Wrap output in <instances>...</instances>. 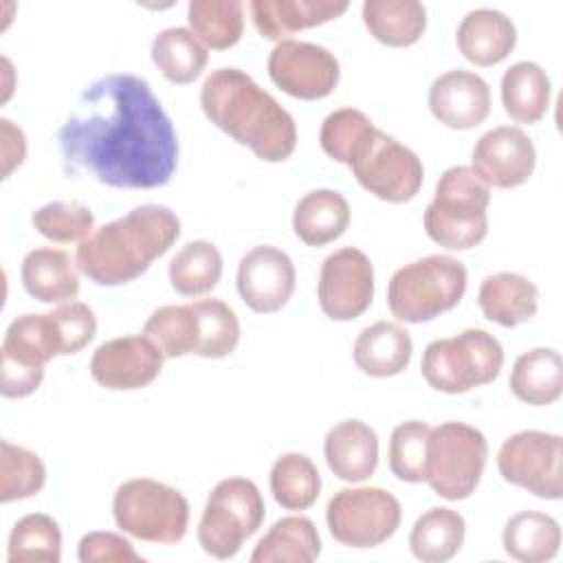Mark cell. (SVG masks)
Instances as JSON below:
<instances>
[{
	"instance_id": "1",
	"label": "cell",
	"mask_w": 563,
	"mask_h": 563,
	"mask_svg": "<svg viewBox=\"0 0 563 563\" xmlns=\"http://www.w3.org/2000/svg\"><path fill=\"white\" fill-rule=\"evenodd\" d=\"M64 163L117 189H154L178 165L174 123L150 84L130 73L92 81L57 132Z\"/></svg>"
},
{
	"instance_id": "2",
	"label": "cell",
	"mask_w": 563,
	"mask_h": 563,
	"mask_svg": "<svg viewBox=\"0 0 563 563\" xmlns=\"http://www.w3.org/2000/svg\"><path fill=\"white\" fill-rule=\"evenodd\" d=\"M205 117L266 163H282L297 147L292 114L240 68H216L200 88Z\"/></svg>"
},
{
	"instance_id": "3",
	"label": "cell",
	"mask_w": 563,
	"mask_h": 563,
	"mask_svg": "<svg viewBox=\"0 0 563 563\" xmlns=\"http://www.w3.org/2000/svg\"><path fill=\"white\" fill-rule=\"evenodd\" d=\"M180 235L178 216L165 205H141L97 227L79 242V271L99 286H121L141 277Z\"/></svg>"
},
{
	"instance_id": "4",
	"label": "cell",
	"mask_w": 563,
	"mask_h": 563,
	"mask_svg": "<svg viewBox=\"0 0 563 563\" xmlns=\"http://www.w3.org/2000/svg\"><path fill=\"white\" fill-rule=\"evenodd\" d=\"M488 202L490 187L471 165L449 167L440 176L433 200L424 209V231L444 249H473L488 233Z\"/></svg>"
},
{
	"instance_id": "5",
	"label": "cell",
	"mask_w": 563,
	"mask_h": 563,
	"mask_svg": "<svg viewBox=\"0 0 563 563\" xmlns=\"http://www.w3.org/2000/svg\"><path fill=\"white\" fill-rule=\"evenodd\" d=\"M466 268L449 255H427L400 266L387 286V306L398 321L424 323L455 308L466 292Z\"/></svg>"
},
{
	"instance_id": "6",
	"label": "cell",
	"mask_w": 563,
	"mask_h": 563,
	"mask_svg": "<svg viewBox=\"0 0 563 563\" xmlns=\"http://www.w3.org/2000/svg\"><path fill=\"white\" fill-rule=\"evenodd\" d=\"M504 367V347L486 330L466 328L455 336L431 341L420 361L429 387L444 394H464L493 383Z\"/></svg>"
},
{
	"instance_id": "7",
	"label": "cell",
	"mask_w": 563,
	"mask_h": 563,
	"mask_svg": "<svg viewBox=\"0 0 563 563\" xmlns=\"http://www.w3.org/2000/svg\"><path fill=\"white\" fill-rule=\"evenodd\" d=\"M117 526L150 543H178L189 528V501L180 490L150 477L123 482L112 499Z\"/></svg>"
},
{
	"instance_id": "8",
	"label": "cell",
	"mask_w": 563,
	"mask_h": 563,
	"mask_svg": "<svg viewBox=\"0 0 563 563\" xmlns=\"http://www.w3.org/2000/svg\"><path fill=\"white\" fill-rule=\"evenodd\" d=\"M488 442L466 422H442L427 438L424 482L449 501L466 499L479 486L486 468Z\"/></svg>"
},
{
	"instance_id": "9",
	"label": "cell",
	"mask_w": 563,
	"mask_h": 563,
	"mask_svg": "<svg viewBox=\"0 0 563 563\" xmlns=\"http://www.w3.org/2000/svg\"><path fill=\"white\" fill-rule=\"evenodd\" d=\"M264 515L260 488L246 477H227L207 497L198 543L213 559H233L242 543L260 530Z\"/></svg>"
},
{
	"instance_id": "10",
	"label": "cell",
	"mask_w": 563,
	"mask_h": 563,
	"mask_svg": "<svg viewBox=\"0 0 563 563\" xmlns=\"http://www.w3.org/2000/svg\"><path fill=\"white\" fill-rule=\"evenodd\" d=\"M347 167L365 191L396 205L411 200L424 180L418 154L378 128L363 136Z\"/></svg>"
},
{
	"instance_id": "11",
	"label": "cell",
	"mask_w": 563,
	"mask_h": 563,
	"mask_svg": "<svg viewBox=\"0 0 563 563\" xmlns=\"http://www.w3.org/2000/svg\"><path fill=\"white\" fill-rule=\"evenodd\" d=\"M400 501L385 488L358 486L334 493L325 508L328 530L341 545L376 548L400 526Z\"/></svg>"
},
{
	"instance_id": "12",
	"label": "cell",
	"mask_w": 563,
	"mask_h": 563,
	"mask_svg": "<svg viewBox=\"0 0 563 563\" xmlns=\"http://www.w3.org/2000/svg\"><path fill=\"white\" fill-rule=\"evenodd\" d=\"M497 468L515 484L541 499L563 495V438L545 431L512 433L497 451Z\"/></svg>"
},
{
	"instance_id": "13",
	"label": "cell",
	"mask_w": 563,
	"mask_h": 563,
	"mask_svg": "<svg viewBox=\"0 0 563 563\" xmlns=\"http://www.w3.org/2000/svg\"><path fill=\"white\" fill-rule=\"evenodd\" d=\"M319 308L332 321H352L361 317L374 299V266L369 257L354 246L330 253L319 271Z\"/></svg>"
},
{
	"instance_id": "14",
	"label": "cell",
	"mask_w": 563,
	"mask_h": 563,
	"mask_svg": "<svg viewBox=\"0 0 563 563\" xmlns=\"http://www.w3.org/2000/svg\"><path fill=\"white\" fill-rule=\"evenodd\" d=\"M268 75L286 95L303 101L328 97L341 77L334 53L312 42L284 40L268 55Z\"/></svg>"
},
{
	"instance_id": "15",
	"label": "cell",
	"mask_w": 563,
	"mask_h": 563,
	"mask_svg": "<svg viewBox=\"0 0 563 563\" xmlns=\"http://www.w3.org/2000/svg\"><path fill=\"white\" fill-rule=\"evenodd\" d=\"M537 165L532 139L517 125H499L484 132L473 147V172L495 189H515L523 185Z\"/></svg>"
},
{
	"instance_id": "16",
	"label": "cell",
	"mask_w": 563,
	"mask_h": 563,
	"mask_svg": "<svg viewBox=\"0 0 563 563\" xmlns=\"http://www.w3.org/2000/svg\"><path fill=\"white\" fill-rule=\"evenodd\" d=\"M163 361V352L145 334L117 336L95 350L90 376L112 391L143 389L158 378Z\"/></svg>"
},
{
	"instance_id": "17",
	"label": "cell",
	"mask_w": 563,
	"mask_h": 563,
	"mask_svg": "<svg viewBox=\"0 0 563 563\" xmlns=\"http://www.w3.org/2000/svg\"><path fill=\"white\" fill-rule=\"evenodd\" d=\"M295 264L277 246L257 244L238 264V292L242 301L260 314L282 310L295 292Z\"/></svg>"
},
{
	"instance_id": "18",
	"label": "cell",
	"mask_w": 563,
	"mask_h": 563,
	"mask_svg": "<svg viewBox=\"0 0 563 563\" xmlns=\"http://www.w3.org/2000/svg\"><path fill=\"white\" fill-rule=\"evenodd\" d=\"M429 110L451 130L477 128L490 114V88L473 70H446L429 88Z\"/></svg>"
},
{
	"instance_id": "19",
	"label": "cell",
	"mask_w": 563,
	"mask_h": 563,
	"mask_svg": "<svg viewBox=\"0 0 563 563\" xmlns=\"http://www.w3.org/2000/svg\"><path fill=\"white\" fill-rule=\"evenodd\" d=\"M0 358L24 367L44 369L53 356H70L59 317L55 310L42 314H20L4 332Z\"/></svg>"
},
{
	"instance_id": "20",
	"label": "cell",
	"mask_w": 563,
	"mask_h": 563,
	"mask_svg": "<svg viewBox=\"0 0 563 563\" xmlns=\"http://www.w3.org/2000/svg\"><path fill=\"white\" fill-rule=\"evenodd\" d=\"M347 7V0H253L249 4L260 35L277 42L288 40L297 31L336 20Z\"/></svg>"
},
{
	"instance_id": "21",
	"label": "cell",
	"mask_w": 563,
	"mask_h": 563,
	"mask_svg": "<svg viewBox=\"0 0 563 563\" xmlns=\"http://www.w3.org/2000/svg\"><path fill=\"white\" fill-rule=\"evenodd\" d=\"M323 455L339 479L365 482L378 466V435L363 420H341L325 433Z\"/></svg>"
},
{
	"instance_id": "22",
	"label": "cell",
	"mask_w": 563,
	"mask_h": 563,
	"mask_svg": "<svg viewBox=\"0 0 563 563\" xmlns=\"http://www.w3.org/2000/svg\"><path fill=\"white\" fill-rule=\"evenodd\" d=\"M460 53L475 66L504 62L517 44L515 22L497 9L468 11L455 31Z\"/></svg>"
},
{
	"instance_id": "23",
	"label": "cell",
	"mask_w": 563,
	"mask_h": 563,
	"mask_svg": "<svg viewBox=\"0 0 563 563\" xmlns=\"http://www.w3.org/2000/svg\"><path fill=\"white\" fill-rule=\"evenodd\" d=\"M22 286L42 303H66L79 292V266L66 251L42 246L22 260Z\"/></svg>"
},
{
	"instance_id": "24",
	"label": "cell",
	"mask_w": 563,
	"mask_h": 563,
	"mask_svg": "<svg viewBox=\"0 0 563 563\" xmlns=\"http://www.w3.org/2000/svg\"><path fill=\"white\" fill-rule=\"evenodd\" d=\"M477 303L488 321L501 328H515L537 314L539 290L528 277L501 271L484 277L477 290Z\"/></svg>"
},
{
	"instance_id": "25",
	"label": "cell",
	"mask_w": 563,
	"mask_h": 563,
	"mask_svg": "<svg viewBox=\"0 0 563 563\" xmlns=\"http://www.w3.org/2000/svg\"><path fill=\"white\" fill-rule=\"evenodd\" d=\"M411 352L413 343L402 325L394 321H376L361 330L352 356L363 374L387 378L407 369Z\"/></svg>"
},
{
	"instance_id": "26",
	"label": "cell",
	"mask_w": 563,
	"mask_h": 563,
	"mask_svg": "<svg viewBox=\"0 0 563 563\" xmlns=\"http://www.w3.org/2000/svg\"><path fill=\"white\" fill-rule=\"evenodd\" d=\"M350 224V205L334 189H312L299 198L292 211L295 235L308 246L339 240Z\"/></svg>"
},
{
	"instance_id": "27",
	"label": "cell",
	"mask_w": 563,
	"mask_h": 563,
	"mask_svg": "<svg viewBox=\"0 0 563 563\" xmlns=\"http://www.w3.org/2000/svg\"><path fill=\"white\" fill-rule=\"evenodd\" d=\"M510 391L526 405L545 407L563 394V363L552 347H534L517 356L510 369Z\"/></svg>"
},
{
	"instance_id": "28",
	"label": "cell",
	"mask_w": 563,
	"mask_h": 563,
	"mask_svg": "<svg viewBox=\"0 0 563 563\" xmlns=\"http://www.w3.org/2000/svg\"><path fill=\"white\" fill-rule=\"evenodd\" d=\"M363 24L385 46L416 44L427 29V9L418 0H365Z\"/></svg>"
},
{
	"instance_id": "29",
	"label": "cell",
	"mask_w": 563,
	"mask_h": 563,
	"mask_svg": "<svg viewBox=\"0 0 563 563\" xmlns=\"http://www.w3.org/2000/svg\"><path fill=\"white\" fill-rule=\"evenodd\" d=\"M550 77L537 62H517L501 77V103L517 123H537L550 106Z\"/></svg>"
},
{
	"instance_id": "30",
	"label": "cell",
	"mask_w": 563,
	"mask_h": 563,
	"mask_svg": "<svg viewBox=\"0 0 563 563\" xmlns=\"http://www.w3.org/2000/svg\"><path fill=\"white\" fill-rule=\"evenodd\" d=\"M504 550L523 563L552 561L561 545V526L554 517L537 510H521L504 526Z\"/></svg>"
},
{
	"instance_id": "31",
	"label": "cell",
	"mask_w": 563,
	"mask_h": 563,
	"mask_svg": "<svg viewBox=\"0 0 563 563\" xmlns=\"http://www.w3.org/2000/svg\"><path fill=\"white\" fill-rule=\"evenodd\" d=\"M321 554V537L314 523L301 515H288L277 519L268 532L257 541L251 561L253 563H310Z\"/></svg>"
},
{
	"instance_id": "32",
	"label": "cell",
	"mask_w": 563,
	"mask_h": 563,
	"mask_svg": "<svg viewBox=\"0 0 563 563\" xmlns=\"http://www.w3.org/2000/svg\"><path fill=\"white\" fill-rule=\"evenodd\" d=\"M464 534V517L457 510L435 506L416 519L409 532V548L422 563H444L460 552Z\"/></svg>"
},
{
	"instance_id": "33",
	"label": "cell",
	"mask_w": 563,
	"mask_h": 563,
	"mask_svg": "<svg viewBox=\"0 0 563 563\" xmlns=\"http://www.w3.org/2000/svg\"><path fill=\"white\" fill-rule=\"evenodd\" d=\"M152 62L161 75L178 86L198 79L207 66V46L185 26H169L152 40Z\"/></svg>"
},
{
	"instance_id": "34",
	"label": "cell",
	"mask_w": 563,
	"mask_h": 563,
	"mask_svg": "<svg viewBox=\"0 0 563 563\" xmlns=\"http://www.w3.org/2000/svg\"><path fill=\"white\" fill-rule=\"evenodd\" d=\"M143 334L163 352L165 358H178L196 354L200 350V319L194 303H169L156 308L145 325Z\"/></svg>"
},
{
	"instance_id": "35",
	"label": "cell",
	"mask_w": 563,
	"mask_h": 563,
	"mask_svg": "<svg viewBox=\"0 0 563 563\" xmlns=\"http://www.w3.org/2000/svg\"><path fill=\"white\" fill-rule=\"evenodd\" d=\"M169 284L183 297L211 292L222 277V255L213 242L191 240L169 262Z\"/></svg>"
},
{
	"instance_id": "36",
	"label": "cell",
	"mask_w": 563,
	"mask_h": 563,
	"mask_svg": "<svg viewBox=\"0 0 563 563\" xmlns=\"http://www.w3.org/2000/svg\"><path fill=\"white\" fill-rule=\"evenodd\" d=\"M189 31L213 51L231 48L244 31V4L240 0H191L187 7Z\"/></svg>"
},
{
	"instance_id": "37",
	"label": "cell",
	"mask_w": 563,
	"mask_h": 563,
	"mask_svg": "<svg viewBox=\"0 0 563 563\" xmlns=\"http://www.w3.org/2000/svg\"><path fill=\"white\" fill-rule=\"evenodd\" d=\"M271 493L286 510L310 508L321 493V475L314 462L303 453H284L271 466Z\"/></svg>"
},
{
	"instance_id": "38",
	"label": "cell",
	"mask_w": 563,
	"mask_h": 563,
	"mask_svg": "<svg viewBox=\"0 0 563 563\" xmlns=\"http://www.w3.org/2000/svg\"><path fill=\"white\" fill-rule=\"evenodd\" d=\"M62 532L53 517L31 512L18 519L9 534V563H59Z\"/></svg>"
},
{
	"instance_id": "39",
	"label": "cell",
	"mask_w": 563,
	"mask_h": 563,
	"mask_svg": "<svg viewBox=\"0 0 563 563\" xmlns=\"http://www.w3.org/2000/svg\"><path fill=\"white\" fill-rule=\"evenodd\" d=\"M46 484V466L37 453L9 440L0 442V501L37 495Z\"/></svg>"
},
{
	"instance_id": "40",
	"label": "cell",
	"mask_w": 563,
	"mask_h": 563,
	"mask_svg": "<svg viewBox=\"0 0 563 563\" xmlns=\"http://www.w3.org/2000/svg\"><path fill=\"white\" fill-rule=\"evenodd\" d=\"M40 235L57 244L84 242L95 231L92 211L77 200H53L37 207L31 216Z\"/></svg>"
},
{
	"instance_id": "41",
	"label": "cell",
	"mask_w": 563,
	"mask_h": 563,
	"mask_svg": "<svg viewBox=\"0 0 563 563\" xmlns=\"http://www.w3.org/2000/svg\"><path fill=\"white\" fill-rule=\"evenodd\" d=\"M194 308L200 319V350L198 356L224 358L240 343V321L229 303L222 299H198Z\"/></svg>"
},
{
	"instance_id": "42",
	"label": "cell",
	"mask_w": 563,
	"mask_h": 563,
	"mask_svg": "<svg viewBox=\"0 0 563 563\" xmlns=\"http://www.w3.org/2000/svg\"><path fill=\"white\" fill-rule=\"evenodd\" d=\"M431 427L422 420L400 422L389 440V468L400 482H424L427 438Z\"/></svg>"
},
{
	"instance_id": "43",
	"label": "cell",
	"mask_w": 563,
	"mask_h": 563,
	"mask_svg": "<svg viewBox=\"0 0 563 563\" xmlns=\"http://www.w3.org/2000/svg\"><path fill=\"white\" fill-rule=\"evenodd\" d=\"M374 128L369 117L356 108H339L330 112L319 132L321 150L336 163L347 165L350 156L363 141V136Z\"/></svg>"
},
{
	"instance_id": "44",
	"label": "cell",
	"mask_w": 563,
	"mask_h": 563,
	"mask_svg": "<svg viewBox=\"0 0 563 563\" xmlns=\"http://www.w3.org/2000/svg\"><path fill=\"white\" fill-rule=\"evenodd\" d=\"M81 563H143L134 545L117 532H88L77 548Z\"/></svg>"
},
{
	"instance_id": "45",
	"label": "cell",
	"mask_w": 563,
	"mask_h": 563,
	"mask_svg": "<svg viewBox=\"0 0 563 563\" xmlns=\"http://www.w3.org/2000/svg\"><path fill=\"white\" fill-rule=\"evenodd\" d=\"M0 394L4 398H26L31 396L44 380V369L24 367L20 363L2 358L0 363Z\"/></svg>"
},
{
	"instance_id": "46",
	"label": "cell",
	"mask_w": 563,
	"mask_h": 563,
	"mask_svg": "<svg viewBox=\"0 0 563 563\" xmlns=\"http://www.w3.org/2000/svg\"><path fill=\"white\" fill-rule=\"evenodd\" d=\"M0 134H2V178H9L11 172L24 163L26 136L7 117L0 119Z\"/></svg>"
}]
</instances>
